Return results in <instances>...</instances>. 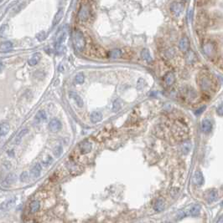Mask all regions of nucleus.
<instances>
[{
	"label": "nucleus",
	"mask_w": 223,
	"mask_h": 223,
	"mask_svg": "<svg viewBox=\"0 0 223 223\" xmlns=\"http://www.w3.org/2000/svg\"><path fill=\"white\" fill-rule=\"evenodd\" d=\"M154 209L155 210V211H158V212L162 211L164 210V200H162V199H158V200L155 201V203H154Z\"/></svg>",
	"instance_id": "25"
},
{
	"label": "nucleus",
	"mask_w": 223,
	"mask_h": 223,
	"mask_svg": "<svg viewBox=\"0 0 223 223\" xmlns=\"http://www.w3.org/2000/svg\"><path fill=\"white\" fill-rule=\"evenodd\" d=\"M1 2H3V0H1Z\"/></svg>",
	"instance_id": "44"
},
{
	"label": "nucleus",
	"mask_w": 223,
	"mask_h": 223,
	"mask_svg": "<svg viewBox=\"0 0 223 223\" xmlns=\"http://www.w3.org/2000/svg\"><path fill=\"white\" fill-rule=\"evenodd\" d=\"M174 81H175V76L172 72H169L164 76V82L166 86L170 87L174 84Z\"/></svg>",
	"instance_id": "16"
},
{
	"label": "nucleus",
	"mask_w": 223,
	"mask_h": 223,
	"mask_svg": "<svg viewBox=\"0 0 223 223\" xmlns=\"http://www.w3.org/2000/svg\"><path fill=\"white\" fill-rule=\"evenodd\" d=\"M72 38H73V44H74V46H75V49H76L77 51L81 52L85 49L86 47L85 37H84L83 34H82L80 30L75 29V30L73 31Z\"/></svg>",
	"instance_id": "4"
},
{
	"label": "nucleus",
	"mask_w": 223,
	"mask_h": 223,
	"mask_svg": "<svg viewBox=\"0 0 223 223\" xmlns=\"http://www.w3.org/2000/svg\"><path fill=\"white\" fill-rule=\"evenodd\" d=\"M15 200H16L15 198H11L9 200H6V201L3 202V203L1 204V210L3 211H8L9 210V209H11V208L14 206Z\"/></svg>",
	"instance_id": "18"
},
{
	"label": "nucleus",
	"mask_w": 223,
	"mask_h": 223,
	"mask_svg": "<svg viewBox=\"0 0 223 223\" xmlns=\"http://www.w3.org/2000/svg\"><path fill=\"white\" fill-rule=\"evenodd\" d=\"M7 27H8V25H5V24L1 27V30H0L1 36H3V34H4V32H5V30H7Z\"/></svg>",
	"instance_id": "40"
},
{
	"label": "nucleus",
	"mask_w": 223,
	"mask_h": 223,
	"mask_svg": "<svg viewBox=\"0 0 223 223\" xmlns=\"http://www.w3.org/2000/svg\"><path fill=\"white\" fill-rule=\"evenodd\" d=\"M39 207H40V204L38 200H33L30 204V210L32 213L37 212L39 210Z\"/></svg>",
	"instance_id": "28"
},
{
	"label": "nucleus",
	"mask_w": 223,
	"mask_h": 223,
	"mask_svg": "<svg viewBox=\"0 0 223 223\" xmlns=\"http://www.w3.org/2000/svg\"><path fill=\"white\" fill-rule=\"evenodd\" d=\"M0 134H1V136H6L7 134L9 133V123H7V122H3V123L1 124V128H0Z\"/></svg>",
	"instance_id": "27"
},
{
	"label": "nucleus",
	"mask_w": 223,
	"mask_h": 223,
	"mask_svg": "<svg viewBox=\"0 0 223 223\" xmlns=\"http://www.w3.org/2000/svg\"><path fill=\"white\" fill-rule=\"evenodd\" d=\"M46 118H47V115H46V113L44 110H39L35 115V120L38 122H42V121L46 120Z\"/></svg>",
	"instance_id": "30"
},
{
	"label": "nucleus",
	"mask_w": 223,
	"mask_h": 223,
	"mask_svg": "<svg viewBox=\"0 0 223 223\" xmlns=\"http://www.w3.org/2000/svg\"><path fill=\"white\" fill-rule=\"evenodd\" d=\"M13 48V44L10 42V41H6V42H3L1 44L0 46V51L3 53V52H7L10 50V49Z\"/></svg>",
	"instance_id": "26"
},
{
	"label": "nucleus",
	"mask_w": 223,
	"mask_h": 223,
	"mask_svg": "<svg viewBox=\"0 0 223 223\" xmlns=\"http://www.w3.org/2000/svg\"><path fill=\"white\" fill-rule=\"evenodd\" d=\"M90 120L92 123H97L102 120V114L99 111H93L90 115Z\"/></svg>",
	"instance_id": "21"
},
{
	"label": "nucleus",
	"mask_w": 223,
	"mask_h": 223,
	"mask_svg": "<svg viewBox=\"0 0 223 223\" xmlns=\"http://www.w3.org/2000/svg\"><path fill=\"white\" fill-rule=\"evenodd\" d=\"M80 151L82 153V155H86V154H88L91 152L92 150V144L87 141V140H84V141H82L81 144H80Z\"/></svg>",
	"instance_id": "12"
},
{
	"label": "nucleus",
	"mask_w": 223,
	"mask_h": 223,
	"mask_svg": "<svg viewBox=\"0 0 223 223\" xmlns=\"http://www.w3.org/2000/svg\"><path fill=\"white\" fill-rule=\"evenodd\" d=\"M17 181V175L14 173H10L7 175L5 179L2 182V186L3 187H8L10 185L15 183Z\"/></svg>",
	"instance_id": "9"
},
{
	"label": "nucleus",
	"mask_w": 223,
	"mask_h": 223,
	"mask_svg": "<svg viewBox=\"0 0 223 223\" xmlns=\"http://www.w3.org/2000/svg\"><path fill=\"white\" fill-rule=\"evenodd\" d=\"M121 106H122V101L121 100H116L113 102V105H112V110L114 111V112H118V110L121 109Z\"/></svg>",
	"instance_id": "33"
},
{
	"label": "nucleus",
	"mask_w": 223,
	"mask_h": 223,
	"mask_svg": "<svg viewBox=\"0 0 223 223\" xmlns=\"http://www.w3.org/2000/svg\"><path fill=\"white\" fill-rule=\"evenodd\" d=\"M202 51L207 58L211 61H215L218 58L219 46L217 42L213 39H204L202 41Z\"/></svg>",
	"instance_id": "2"
},
{
	"label": "nucleus",
	"mask_w": 223,
	"mask_h": 223,
	"mask_svg": "<svg viewBox=\"0 0 223 223\" xmlns=\"http://www.w3.org/2000/svg\"><path fill=\"white\" fill-rule=\"evenodd\" d=\"M212 122L211 120L209 119H204L201 122V130L202 132L206 133H210L212 129Z\"/></svg>",
	"instance_id": "15"
},
{
	"label": "nucleus",
	"mask_w": 223,
	"mask_h": 223,
	"mask_svg": "<svg viewBox=\"0 0 223 223\" xmlns=\"http://www.w3.org/2000/svg\"><path fill=\"white\" fill-rule=\"evenodd\" d=\"M179 49H181V51L185 52V53H186L189 50V49H190V40L187 37L185 36L183 38H181L180 42H179Z\"/></svg>",
	"instance_id": "13"
},
{
	"label": "nucleus",
	"mask_w": 223,
	"mask_h": 223,
	"mask_svg": "<svg viewBox=\"0 0 223 223\" xmlns=\"http://www.w3.org/2000/svg\"><path fill=\"white\" fill-rule=\"evenodd\" d=\"M28 178H29L28 173H27V172H23V173L21 174V175H20V181L24 182V181H26L27 180H28Z\"/></svg>",
	"instance_id": "38"
},
{
	"label": "nucleus",
	"mask_w": 223,
	"mask_h": 223,
	"mask_svg": "<svg viewBox=\"0 0 223 223\" xmlns=\"http://www.w3.org/2000/svg\"><path fill=\"white\" fill-rule=\"evenodd\" d=\"M122 55V51L119 49H114L109 52V56L112 58H119Z\"/></svg>",
	"instance_id": "32"
},
{
	"label": "nucleus",
	"mask_w": 223,
	"mask_h": 223,
	"mask_svg": "<svg viewBox=\"0 0 223 223\" xmlns=\"http://www.w3.org/2000/svg\"><path fill=\"white\" fill-rule=\"evenodd\" d=\"M90 17V8L87 4H83L78 12L79 19L82 22H86Z\"/></svg>",
	"instance_id": "6"
},
{
	"label": "nucleus",
	"mask_w": 223,
	"mask_h": 223,
	"mask_svg": "<svg viewBox=\"0 0 223 223\" xmlns=\"http://www.w3.org/2000/svg\"><path fill=\"white\" fill-rule=\"evenodd\" d=\"M210 2V0H196V3L198 7H203L207 5Z\"/></svg>",
	"instance_id": "36"
},
{
	"label": "nucleus",
	"mask_w": 223,
	"mask_h": 223,
	"mask_svg": "<svg viewBox=\"0 0 223 223\" xmlns=\"http://www.w3.org/2000/svg\"><path fill=\"white\" fill-rule=\"evenodd\" d=\"M210 15L206 10H200L196 14V23L198 33H205L207 28L210 27Z\"/></svg>",
	"instance_id": "3"
},
{
	"label": "nucleus",
	"mask_w": 223,
	"mask_h": 223,
	"mask_svg": "<svg viewBox=\"0 0 223 223\" xmlns=\"http://www.w3.org/2000/svg\"><path fill=\"white\" fill-rule=\"evenodd\" d=\"M223 24V17L221 13H214L213 15H210V27L211 29H217L221 28V26Z\"/></svg>",
	"instance_id": "5"
},
{
	"label": "nucleus",
	"mask_w": 223,
	"mask_h": 223,
	"mask_svg": "<svg viewBox=\"0 0 223 223\" xmlns=\"http://www.w3.org/2000/svg\"><path fill=\"white\" fill-rule=\"evenodd\" d=\"M49 129L51 132H58L61 129V123L58 119H52L49 123Z\"/></svg>",
	"instance_id": "11"
},
{
	"label": "nucleus",
	"mask_w": 223,
	"mask_h": 223,
	"mask_svg": "<svg viewBox=\"0 0 223 223\" xmlns=\"http://www.w3.org/2000/svg\"><path fill=\"white\" fill-rule=\"evenodd\" d=\"M68 26H63L61 29L58 32V34H57V38H56V40H57V44H62V43L65 42L66 40V37H67V33H68Z\"/></svg>",
	"instance_id": "8"
},
{
	"label": "nucleus",
	"mask_w": 223,
	"mask_h": 223,
	"mask_svg": "<svg viewBox=\"0 0 223 223\" xmlns=\"http://www.w3.org/2000/svg\"><path fill=\"white\" fill-rule=\"evenodd\" d=\"M192 181L196 186H200L204 184V176L203 174L200 172V171H196L193 175L192 177Z\"/></svg>",
	"instance_id": "10"
},
{
	"label": "nucleus",
	"mask_w": 223,
	"mask_h": 223,
	"mask_svg": "<svg viewBox=\"0 0 223 223\" xmlns=\"http://www.w3.org/2000/svg\"><path fill=\"white\" fill-rule=\"evenodd\" d=\"M205 109H206V106H203L202 108L199 109V110H196V115H200V113H201L202 111H204Z\"/></svg>",
	"instance_id": "41"
},
{
	"label": "nucleus",
	"mask_w": 223,
	"mask_h": 223,
	"mask_svg": "<svg viewBox=\"0 0 223 223\" xmlns=\"http://www.w3.org/2000/svg\"><path fill=\"white\" fill-rule=\"evenodd\" d=\"M206 198L209 203H211L217 200V191L216 189H210L206 193Z\"/></svg>",
	"instance_id": "17"
},
{
	"label": "nucleus",
	"mask_w": 223,
	"mask_h": 223,
	"mask_svg": "<svg viewBox=\"0 0 223 223\" xmlns=\"http://www.w3.org/2000/svg\"><path fill=\"white\" fill-rule=\"evenodd\" d=\"M63 16H64V9H60L56 15L54 17V20H53V25H57L60 23V21L62 19Z\"/></svg>",
	"instance_id": "23"
},
{
	"label": "nucleus",
	"mask_w": 223,
	"mask_h": 223,
	"mask_svg": "<svg viewBox=\"0 0 223 223\" xmlns=\"http://www.w3.org/2000/svg\"><path fill=\"white\" fill-rule=\"evenodd\" d=\"M217 112L219 115H223V104H221V105H220L217 108Z\"/></svg>",
	"instance_id": "39"
},
{
	"label": "nucleus",
	"mask_w": 223,
	"mask_h": 223,
	"mask_svg": "<svg viewBox=\"0 0 223 223\" xmlns=\"http://www.w3.org/2000/svg\"><path fill=\"white\" fill-rule=\"evenodd\" d=\"M40 58H41V56L39 55V53H36V54H35V55L28 60V64H29L30 66H35V65H36L37 64L39 63V60H40Z\"/></svg>",
	"instance_id": "24"
},
{
	"label": "nucleus",
	"mask_w": 223,
	"mask_h": 223,
	"mask_svg": "<svg viewBox=\"0 0 223 223\" xmlns=\"http://www.w3.org/2000/svg\"><path fill=\"white\" fill-rule=\"evenodd\" d=\"M75 80L76 84H82L84 82V80H85V77H84L83 73H79V74H76V76L75 78Z\"/></svg>",
	"instance_id": "34"
},
{
	"label": "nucleus",
	"mask_w": 223,
	"mask_h": 223,
	"mask_svg": "<svg viewBox=\"0 0 223 223\" xmlns=\"http://www.w3.org/2000/svg\"><path fill=\"white\" fill-rule=\"evenodd\" d=\"M184 8L185 7L183 3H181V2H177V1L173 2V3L170 4V12L173 13L174 15H175V16H179V15L184 11Z\"/></svg>",
	"instance_id": "7"
},
{
	"label": "nucleus",
	"mask_w": 223,
	"mask_h": 223,
	"mask_svg": "<svg viewBox=\"0 0 223 223\" xmlns=\"http://www.w3.org/2000/svg\"><path fill=\"white\" fill-rule=\"evenodd\" d=\"M200 210H201V207H200V205H198V204L193 205L190 208V210H189V215L194 217H197V216H199Z\"/></svg>",
	"instance_id": "22"
},
{
	"label": "nucleus",
	"mask_w": 223,
	"mask_h": 223,
	"mask_svg": "<svg viewBox=\"0 0 223 223\" xmlns=\"http://www.w3.org/2000/svg\"><path fill=\"white\" fill-rule=\"evenodd\" d=\"M69 94H70V97L75 100V104H76L79 107L83 106V104H84V103H83V100H82V97H81L78 94H76L75 92H73V91H71Z\"/></svg>",
	"instance_id": "20"
},
{
	"label": "nucleus",
	"mask_w": 223,
	"mask_h": 223,
	"mask_svg": "<svg viewBox=\"0 0 223 223\" xmlns=\"http://www.w3.org/2000/svg\"><path fill=\"white\" fill-rule=\"evenodd\" d=\"M28 132H29V129H27V128H24V129H23L22 130H20V132L18 134L16 139H15V142H16L17 144H19V143L20 142L21 139H22L24 136H25Z\"/></svg>",
	"instance_id": "31"
},
{
	"label": "nucleus",
	"mask_w": 223,
	"mask_h": 223,
	"mask_svg": "<svg viewBox=\"0 0 223 223\" xmlns=\"http://www.w3.org/2000/svg\"><path fill=\"white\" fill-rule=\"evenodd\" d=\"M36 38L38 39L39 41H42V40H44V39H46V34H45L44 31L39 33V34L36 35Z\"/></svg>",
	"instance_id": "37"
},
{
	"label": "nucleus",
	"mask_w": 223,
	"mask_h": 223,
	"mask_svg": "<svg viewBox=\"0 0 223 223\" xmlns=\"http://www.w3.org/2000/svg\"><path fill=\"white\" fill-rule=\"evenodd\" d=\"M61 153H62V148H61V146H56L54 149V150H53V154L56 155V157L60 156Z\"/></svg>",
	"instance_id": "35"
},
{
	"label": "nucleus",
	"mask_w": 223,
	"mask_h": 223,
	"mask_svg": "<svg viewBox=\"0 0 223 223\" xmlns=\"http://www.w3.org/2000/svg\"><path fill=\"white\" fill-rule=\"evenodd\" d=\"M217 223H223V216H221L217 221Z\"/></svg>",
	"instance_id": "42"
},
{
	"label": "nucleus",
	"mask_w": 223,
	"mask_h": 223,
	"mask_svg": "<svg viewBox=\"0 0 223 223\" xmlns=\"http://www.w3.org/2000/svg\"><path fill=\"white\" fill-rule=\"evenodd\" d=\"M41 173V165L39 163H36L30 171V175L32 178H38Z\"/></svg>",
	"instance_id": "19"
},
{
	"label": "nucleus",
	"mask_w": 223,
	"mask_h": 223,
	"mask_svg": "<svg viewBox=\"0 0 223 223\" xmlns=\"http://www.w3.org/2000/svg\"><path fill=\"white\" fill-rule=\"evenodd\" d=\"M141 55H142V58L144 59L145 61L148 62V63H150L152 62L153 60V58L151 57L150 55V53H149V50L148 49H144L142 50L141 52Z\"/></svg>",
	"instance_id": "29"
},
{
	"label": "nucleus",
	"mask_w": 223,
	"mask_h": 223,
	"mask_svg": "<svg viewBox=\"0 0 223 223\" xmlns=\"http://www.w3.org/2000/svg\"><path fill=\"white\" fill-rule=\"evenodd\" d=\"M221 206H223V201H222V202H221Z\"/></svg>",
	"instance_id": "43"
},
{
	"label": "nucleus",
	"mask_w": 223,
	"mask_h": 223,
	"mask_svg": "<svg viewBox=\"0 0 223 223\" xmlns=\"http://www.w3.org/2000/svg\"><path fill=\"white\" fill-rule=\"evenodd\" d=\"M197 60V56L196 53L192 50H188L185 53V61H186L187 65H193Z\"/></svg>",
	"instance_id": "14"
},
{
	"label": "nucleus",
	"mask_w": 223,
	"mask_h": 223,
	"mask_svg": "<svg viewBox=\"0 0 223 223\" xmlns=\"http://www.w3.org/2000/svg\"><path fill=\"white\" fill-rule=\"evenodd\" d=\"M196 82L200 90L206 94H210L211 92L217 90V83H218L217 78L210 72H200L197 75Z\"/></svg>",
	"instance_id": "1"
}]
</instances>
